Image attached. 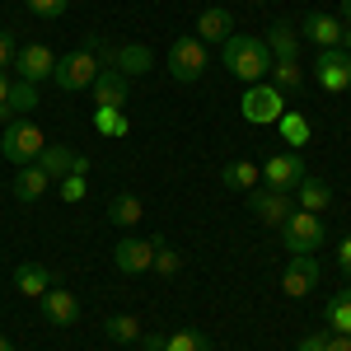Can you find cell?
Segmentation results:
<instances>
[{"label": "cell", "instance_id": "6da1fadb", "mask_svg": "<svg viewBox=\"0 0 351 351\" xmlns=\"http://www.w3.org/2000/svg\"><path fill=\"white\" fill-rule=\"evenodd\" d=\"M225 66H230V75L243 84H263L271 71V52L263 38H253V33H230L225 38Z\"/></svg>", "mask_w": 351, "mask_h": 351}, {"label": "cell", "instance_id": "7a4b0ae2", "mask_svg": "<svg viewBox=\"0 0 351 351\" xmlns=\"http://www.w3.org/2000/svg\"><path fill=\"white\" fill-rule=\"evenodd\" d=\"M169 75L178 84H192L206 75V66H211V52H206V43L197 38V33H183V38H173V47H169Z\"/></svg>", "mask_w": 351, "mask_h": 351}, {"label": "cell", "instance_id": "3957f363", "mask_svg": "<svg viewBox=\"0 0 351 351\" xmlns=\"http://www.w3.org/2000/svg\"><path fill=\"white\" fill-rule=\"evenodd\" d=\"M328 239V230H324V216H309V211H291L286 216V225H281V243H286V253L295 258V253H319Z\"/></svg>", "mask_w": 351, "mask_h": 351}, {"label": "cell", "instance_id": "277c9868", "mask_svg": "<svg viewBox=\"0 0 351 351\" xmlns=\"http://www.w3.org/2000/svg\"><path fill=\"white\" fill-rule=\"evenodd\" d=\"M43 145H47V136L38 132V122H5V132H0V155L19 169L38 160Z\"/></svg>", "mask_w": 351, "mask_h": 351}, {"label": "cell", "instance_id": "5b68a950", "mask_svg": "<svg viewBox=\"0 0 351 351\" xmlns=\"http://www.w3.org/2000/svg\"><path fill=\"white\" fill-rule=\"evenodd\" d=\"M99 71H104V66H99V56L89 52V47H80V52L56 56L52 80H56V89H66V94H80V89H89V84H94V75H99Z\"/></svg>", "mask_w": 351, "mask_h": 351}, {"label": "cell", "instance_id": "8992f818", "mask_svg": "<svg viewBox=\"0 0 351 351\" xmlns=\"http://www.w3.org/2000/svg\"><path fill=\"white\" fill-rule=\"evenodd\" d=\"M281 112H286V94L271 80L248 84V94H243V122H253V127H276Z\"/></svg>", "mask_w": 351, "mask_h": 351}, {"label": "cell", "instance_id": "52a82bcc", "mask_svg": "<svg viewBox=\"0 0 351 351\" xmlns=\"http://www.w3.org/2000/svg\"><path fill=\"white\" fill-rule=\"evenodd\" d=\"M314 80H319V89H328V94L351 89V56L342 52V47H324L319 61H314Z\"/></svg>", "mask_w": 351, "mask_h": 351}, {"label": "cell", "instance_id": "ba28073f", "mask_svg": "<svg viewBox=\"0 0 351 351\" xmlns=\"http://www.w3.org/2000/svg\"><path fill=\"white\" fill-rule=\"evenodd\" d=\"M309 173H304V160H300V150L291 155H271L263 164V188H276V192H295Z\"/></svg>", "mask_w": 351, "mask_h": 351}, {"label": "cell", "instance_id": "9c48e42d", "mask_svg": "<svg viewBox=\"0 0 351 351\" xmlns=\"http://www.w3.org/2000/svg\"><path fill=\"white\" fill-rule=\"evenodd\" d=\"M155 248H160V239H117L112 243V267L127 271V276H141L155 263Z\"/></svg>", "mask_w": 351, "mask_h": 351}, {"label": "cell", "instance_id": "30bf717a", "mask_svg": "<svg viewBox=\"0 0 351 351\" xmlns=\"http://www.w3.org/2000/svg\"><path fill=\"white\" fill-rule=\"evenodd\" d=\"M314 286H319V263H314V253H295V258L286 263V271H281V295L304 300Z\"/></svg>", "mask_w": 351, "mask_h": 351}, {"label": "cell", "instance_id": "8fae6325", "mask_svg": "<svg viewBox=\"0 0 351 351\" xmlns=\"http://www.w3.org/2000/svg\"><path fill=\"white\" fill-rule=\"evenodd\" d=\"M14 71H19V80H28V84L52 80V71H56V52L47 47V43L19 47V52H14Z\"/></svg>", "mask_w": 351, "mask_h": 351}, {"label": "cell", "instance_id": "7c38bea8", "mask_svg": "<svg viewBox=\"0 0 351 351\" xmlns=\"http://www.w3.org/2000/svg\"><path fill=\"white\" fill-rule=\"evenodd\" d=\"M248 206H253V216L263 220V225H286V216L295 211V202H291V192H276V188H253L248 192Z\"/></svg>", "mask_w": 351, "mask_h": 351}, {"label": "cell", "instance_id": "4fadbf2b", "mask_svg": "<svg viewBox=\"0 0 351 351\" xmlns=\"http://www.w3.org/2000/svg\"><path fill=\"white\" fill-rule=\"evenodd\" d=\"M38 304H43V319H47L52 328H75V324H80V300H75V291L52 286Z\"/></svg>", "mask_w": 351, "mask_h": 351}, {"label": "cell", "instance_id": "5bb4252c", "mask_svg": "<svg viewBox=\"0 0 351 351\" xmlns=\"http://www.w3.org/2000/svg\"><path fill=\"white\" fill-rule=\"evenodd\" d=\"M342 19L337 14H324V10H314V14H304L300 19V38H309V43H319V52L324 47H342Z\"/></svg>", "mask_w": 351, "mask_h": 351}, {"label": "cell", "instance_id": "9a60e30c", "mask_svg": "<svg viewBox=\"0 0 351 351\" xmlns=\"http://www.w3.org/2000/svg\"><path fill=\"white\" fill-rule=\"evenodd\" d=\"M127 89H132V80H127L122 71L104 66V71L94 75V84H89V94H94V108H122V104H127Z\"/></svg>", "mask_w": 351, "mask_h": 351}, {"label": "cell", "instance_id": "2e32d148", "mask_svg": "<svg viewBox=\"0 0 351 351\" xmlns=\"http://www.w3.org/2000/svg\"><path fill=\"white\" fill-rule=\"evenodd\" d=\"M38 169L47 173V178H66V173H89V160L75 155V150H66V145H43V155H38Z\"/></svg>", "mask_w": 351, "mask_h": 351}, {"label": "cell", "instance_id": "e0dca14e", "mask_svg": "<svg viewBox=\"0 0 351 351\" xmlns=\"http://www.w3.org/2000/svg\"><path fill=\"white\" fill-rule=\"evenodd\" d=\"M52 286H56V276L43 267V263H19V267H14V291L24 300H43Z\"/></svg>", "mask_w": 351, "mask_h": 351}, {"label": "cell", "instance_id": "ac0fdd59", "mask_svg": "<svg viewBox=\"0 0 351 351\" xmlns=\"http://www.w3.org/2000/svg\"><path fill=\"white\" fill-rule=\"evenodd\" d=\"M202 43H225L230 33H234V14L225 10V5H206L202 14H197V28H192Z\"/></svg>", "mask_w": 351, "mask_h": 351}, {"label": "cell", "instance_id": "d6986e66", "mask_svg": "<svg viewBox=\"0 0 351 351\" xmlns=\"http://www.w3.org/2000/svg\"><path fill=\"white\" fill-rule=\"evenodd\" d=\"M263 43H267L271 61H300V28L291 24V19H276Z\"/></svg>", "mask_w": 351, "mask_h": 351}, {"label": "cell", "instance_id": "ffe728a7", "mask_svg": "<svg viewBox=\"0 0 351 351\" xmlns=\"http://www.w3.org/2000/svg\"><path fill=\"white\" fill-rule=\"evenodd\" d=\"M47 188H52V178H47L38 164H24V169L14 173V197H19V202H43Z\"/></svg>", "mask_w": 351, "mask_h": 351}, {"label": "cell", "instance_id": "44dd1931", "mask_svg": "<svg viewBox=\"0 0 351 351\" xmlns=\"http://www.w3.org/2000/svg\"><path fill=\"white\" fill-rule=\"evenodd\" d=\"M155 66V56H150V47H141V43H127V47H117V56H112V71H122L127 80L132 75H145Z\"/></svg>", "mask_w": 351, "mask_h": 351}, {"label": "cell", "instance_id": "7402d4cb", "mask_svg": "<svg viewBox=\"0 0 351 351\" xmlns=\"http://www.w3.org/2000/svg\"><path fill=\"white\" fill-rule=\"evenodd\" d=\"M295 192H300V211H309V216H324L328 206H332V188H328L324 178H304Z\"/></svg>", "mask_w": 351, "mask_h": 351}, {"label": "cell", "instance_id": "603a6c76", "mask_svg": "<svg viewBox=\"0 0 351 351\" xmlns=\"http://www.w3.org/2000/svg\"><path fill=\"white\" fill-rule=\"evenodd\" d=\"M220 178H225V188H230V192H253L258 183H263V169H258L253 160H234V164H225Z\"/></svg>", "mask_w": 351, "mask_h": 351}, {"label": "cell", "instance_id": "cb8c5ba5", "mask_svg": "<svg viewBox=\"0 0 351 351\" xmlns=\"http://www.w3.org/2000/svg\"><path fill=\"white\" fill-rule=\"evenodd\" d=\"M276 132H281V141L291 145V150H304L309 145V136H314V127H309V117L304 112H281V122H276Z\"/></svg>", "mask_w": 351, "mask_h": 351}, {"label": "cell", "instance_id": "d4e9b609", "mask_svg": "<svg viewBox=\"0 0 351 351\" xmlns=\"http://www.w3.org/2000/svg\"><path fill=\"white\" fill-rule=\"evenodd\" d=\"M141 216H145V206H141L136 192H117V197L108 202V220H112V225H122V230L141 225Z\"/></svg>", "mask_w": 351, "mask_h": 351}, {"label": "cell", "instance_id": "484cf974", "mask_svg": "<svg viewBox=\"0 0 351 351\" xmlns=\"http://www.w3.org/2000/svg\"><path fill=\"white\" fill-rule=\"evenodd\" d=\"M94 132L108 136V141H122V136L132 132V122H127L122 108H94Z\"/></svg>", "mask_w": 351, "mask_h": 351}, {"label": "cell", "instance_id": "4316f807", "mask_svg": "<svg viewBox=\"0 0 351 351\" xmlns=\"http://www.w3.org/2000/svg\"><path fill=\"white\" fill-rule=\"evenodd\" d=\"M324 319H328L332 332H347V337H351V291H337V295L328 300Z\"/></svg>", "mask_w": 351, "mask_h": 351}, {"label": "cell", "instance_id": "83f0119b", "mask_svg": "<svg viewBox=\"0 0 351 351\" xmlns=\"http://www.w3.org/2000/svg\"><path fill=\"white\" fill-rule=\"evenodd\" d=\"M271 84L281 89V94H300V84H304V71H300V61H271Z\"/></svg>", "mask_w": 351, "mask_h": 351}, {"label": "cell", "instance_id": "f1b7e54d", "mask_svg": "<svg viewBox=\"0 0 351 351\" xmlns=\"http://www.w3.org/2000/svg\"><path fill=\"white\" fill-rule=\"evenodd\" d=\"M104 332H108V342H141V319L136 314H108Z\"/></svg>", "mask_w": 351, "mask_h": 351}, {"label": "cell", "instance_id": "f546056e", "mask_svg": "<svg viewBox=\"0 0 351 351\" xmlns=\"http://www.w3.org/2000/svg\"><path fill=\"white\" fill-rule=\"evenodd\" d=\"M164 351H211V342L197 328H178V332H164Z\"/></svg>", "mask_w": 351, "mask_h": 351}, {"label": "cell", "instance_id": "4dcf8cb0", "mask_svg": "<svg viewBox=\"0 0 351 351\" xmlns=\"http://www.w3.org/2000/svg\"><path fill=\"white\" fill-rule=\"evenodd\" d=\"M33 108H38V84L14 80L10 84V117H14V112H33Z\"/></svg>", "mask_w": 351, "mask_h": 351}, {"label": "cell", "instance_id": "1f68e13d", "mask_svg": "<svg viewBox=\"0 0 351 351\" xmlns=\"http://www.w3.org/2000/svg\"><path fill=\"white\" fill-rule=\"evenodd\" d=\"M150 267L160 271V276H173V271L183 267V258H178V253H173V248L160 239V248H155V263H150Z\"/></svg>", "mask_w": 351, "mask_h": 351}, {"label": "cell", "instance_id": "d6a6232c", "mask_svg": "<svg viewBox=\"0 0 351 351\" xmlns=\"http://www.w3.org/2000/svg\"><path fill=\"white\" fill-rule=\"evenodd\" d=\"M84 192H89L84 173H66V178H61V202H71V206H75V202H84Z\"/></svg>", "mask_w": 351, "mask_h": 351}, {"label": "cell", "instance_id": "836d02e7", "mask_svg": "<svg viewBox=\"0 0 351 351\" xmlns=\"http://www.w3.org/2000/svg\"><path fill=\"white\" fill-rule=\"evenodd\" d=\"M24 5L38 14V19H56V14H66V0H24Z\"/></svg>", "mask_w": 351, "mask_h": 351}, {"label": "cell", "instance_id": "e575fe53", "mask_svg": "<svg viewBox=\"0 0 351 351\" xmlns=\"http://www.w3.org/2000/svg\"><path fill=\"white\" fill-rule=\"evenodd\" d=\"M14 52H19V47H14V38H10V33H0V75L14 66Z\"/></svg>", "mask_w": 351, "mask_h": 351}, {"label": "cell", "instance_id": "d590c367", "mask_svg": "<svg viewBox=\"0 0 351 351\" xmlns=\"http://www.w3.org/2000/svg\"><path fill=\"white\" fill-rule=\"evenodd\" d=\"M337 267H342V276L351 281V234H347L342 243H337Z\"/></svg>", "mask_w": 351, "mask_h": 351}, {"label": "cell", "instance_id": "8d00e7d4", "mask_svg": "<svg viewBox=\"0 0 351 351\" xmlns=\"http://www.w3.org/2000/svg\"><path fill=\"white\" fill-rule=\"evenodd\" d=\"M328 347V332H309V337H300V351H324Z\"/></svg>", "mask_w": 351, "mask_h": 351}, {"label": "cell", "instance_id": "74e56055", "mask_svg": "<svg viewBox=\"0 0 351 351\" xmlns=\"http://www.w3.org/2000/svg\"><path fill=\"white\" fill-rule=\"evenodd\" d=\"M324 351H351V337H347V332H328V347Z\"/></svg>", "mask_w": 351, "mask_h": 351}, {"label": "cell", "instance_id": "f35d334b", "mask_svg": "<svg viewBox=\"0 0 351 351\" xmlns=\"http://www.w3.org/2000/svg\"><path fill=\"white\" fill-rule=\"evenodd\" d=\"M0 122H10V80L0 75Z\"/></svg>", "mask_w": 351, "mask_h": 351}, {"label": "cell", "instance_id": "ab89813d", "mask_svg": "<svg viewBox=\"0 0 351 351\" xmlns=\"http://www.w3.org/2000/svg\"><path fill=\"white\" fill-rule=\"evenodd\" d=\"M342 52H347V56H351V24H347V28H342Z\"/></svg>", "mask_w": 351, "mask_h": 351}, {"label": "cell", "instance_id": "60d3db41", "mask_svg": "<svg viewBox=\"0 0 351 351\" xmlns=\"http://www.w3.org/2000/svg\"><path fill=\"white\" fill-rule=\"evenodd\" d=\"M342 24H351V0H342Z\"/></svg>", "mask_w": 351, "mask_h": 351}, {"label": "cell", "instance_id": "b9f144b4", "mask_svg": "<svg viewBox=\"0 0 351 351\" xmlns=\"http://www.w3.org/2000/svg\"><path fill=\"white\" fill-rule=\"evenodd\" d=\"M0 351H14V342H10V337H5V332H0Z\"/></svg>", "mask_w": 351, "mask_h": 351}, {"label": "cell", "instance_id": "7bdbcfd3", "mask_svg": "<svg viewBox=\"0 0 351 351\" xmlns=\"http://www.w3.org/2000/svg\"><path fill=\"white\" fill-rule=\"evenodd\" d=\"M253 5H267V0H253Z\"/></svg>", "mask_w": 351, "mask_h": 351}, {"label": "cell", "instance_id": "ee69618b", "mask_svg": "<svg viewBox=\"0 0 351 351\" xmlns=\"http://www.w3.org/2000/svg\"><path fill=\"white\" fill-rule=\"evenodd\" d=\"M141 351H155V347H141Z\"/></svg>", "mask_w": 351, "mask_h": 351}]
</instances>
